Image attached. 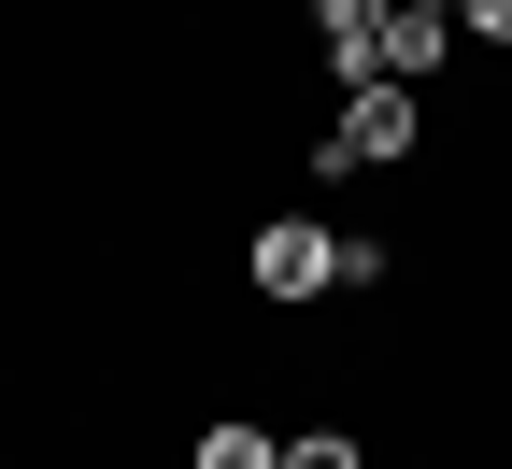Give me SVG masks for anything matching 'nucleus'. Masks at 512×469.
<instances>
[{"instance_id": "obj_4", "label": "nucleus", "mask_w": 512, "mask_h": 469, "mask_svg": "<svg viewBox=\"0 0 512 469\" xmlns=\"http://www.w3.org/2000/svg\"><path fill=\"white\" fill-rule=\"evenodd\" d=\"M200 469H285V441H271V427H242V413H228V427H200Z\"/></svg>"}, {"instance_id": "obj_5", "label": "nucleus", "mask_w": 512, "mask_h": 469, "mask_svg": "<svg viewBox=\"0 0 512 469\" xmlns=\"http://www.w3.org/2000/svg\"><path fill=\"white\" fill-rule=\"evenodd\" d=\"M285 469H370V455H356V427H299V441H285Z\"/></svg>"}, {"instance_id": "obj_1", "label": "nucleus", "mask_w": 512, "mask_h": 469, "mask_svg": "<svg viewBox=\"0 0 512 469\" xmlns=\"http://www.w3.org/2000/svg\"><path fill=\"white\" fill-rule=\"evenodd\" d=\"M427 143V100L413 86H342V114L313 128V171H399Z\"/></svg>"}, {"instance_id": "obj_3", "label": "nucleus", "mask_w": 512, "mask_h": 469, "mask_svg": "<svg viewBox=\"0 0 512 469\" xmlns=\"http://www.w3.org/2000/svg\"><path fill=\"white\" fill-rule=\"evenodd\" d=\"M456 57V15H384V86H427Z\"/></svg>"}, {"instance_id": "obj_2", "label": "nucleus", "mask_w": 512, "mask_h": 469, "mask_svg": "<svg viewBox=\"0 0 512 469\" xmlns=\"http://www.w3.org/2000/svg\"><path fill=\"white\" fill-rule=\"evenodd\" d=\"M242 271H256V299H328V285H342V228H313V214H271Z\"/></svg>"}, {"instance_id": "obj_6", "label": "nucleus", "mask_w": 512, "mask_h": 469, "mask_svg": "<svg viewBox=\"0 0 512 469\" xmlns=\"http://www.w3.org/2000/svg\"><path fill=\"white\" fill-rule=\"evenodd\" d=\"M456 29H484V43H512V0H456Z\"/></svg>"}]
</instances>
